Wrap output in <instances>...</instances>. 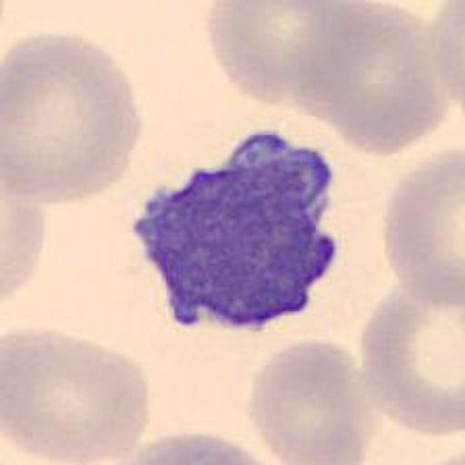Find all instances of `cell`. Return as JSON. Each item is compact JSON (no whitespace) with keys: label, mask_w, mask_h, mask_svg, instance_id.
Segmentation results:
<instances>
[{"label":"cell","mask_w":465,"mask_h":465,"mask_svg":"<svg viewBox=\"0 0 465 465\" xmlns=\"http://www.w3.org/2000/svg\"><path fill=\"white\" fill-rule=\"evenodd\" d=\"M461 98V44L445 21L381 3H314L289 106L387 156L439 127Z\"/></svg>","instance_id":"cell-2"},{"label":"cell","mask_w":465,"mask_h":465,"mask_svg":"<svg viewBox=\"0 0 465 465\" xmlns=\"http://www.w3.org/2000/svg\"><path fill=\"white\" fill-rule=\"evenodd\" d=\"M142 134L134 90L104 50L73 35L15 44L0 69V177L17 198L87 200L127 171Z\"/></svg>","instance_id":"cell-3"},{"label":"cell","mask_w":465,"mask_h":465,"mask_svg":"<svg viewBox=\"0 0 465 465\" xmlns=\"http://www.w3.org/2000/svg\"><path fill=\"white\" fill-rule=\"evenodd\" d=\"M148 424V384L135 361L53 331L5 334L0 426L53 461L123 460Z\"/></svg>","instance_id":"cell-4"},{"label":"cell","mask_w":465,"mask_h":465,"mask_svg":"<svg viewBox=\"0 0 465 465\" xmlns=\"http://www.w3.org/2000/svg\"><path fill=\"white\" fill-rule=\"evenodd\" d=\"M387 253L407 293L465 302V156L442 152L399 183L387 210Z\"/></svg>","instance_id":"cell-7"},{"label":"cell","mask_w":465,"mask_h":465,"mask_svg":"<svg viewBox=\"0 0 465 465\" xmlns=\"http://www.w3.org/2000/svg\"><path fill=\"white\" fill-rule=\"evenodd\" d=\"M332 169L314 148L258 131L218 169L145 202L135 235L169 291L174 322L260 331L300 314L337 243L320 227Z\"/></svg>","instance_id":"cell-1"},{"label":"cell","mask_w":465,"mask_h":465,"mask_svg":"<svg viewBox=\"0 0 465 465\" xmlns=\"http://www.w3.org/2000/svg\"><path fill=\"white\" fill-rule=\"evenodd\" d=\"M314 3H214L208 29L214 54L247 96L287 104L297 50Z\"/></svg>","instance_id":"cell-8"},{"label":"cell","mask_w":465,"mask_h":465,"mask_svg":"<svg viewBox=\"0 0 465 465\" xmlns=\"http://www.w3.org/2000/svg\"><path fill=\"white\" fill-rule=\"evenodd\" d=\"M463 305L397 289L363 331V378L378 410L410 430L447 436L465 426Z\"/></svg>","instance_id":"cell-6"},{"label":"cell","mask_w":465,"mask_h":465,"mask_svg":"<svg viewBox=\"0 0 465 465\" xmlns=\"http://www.w3.org/2000/svg\"><path fill=\"white\" fill-rule=\"evenodd\" d=\"M374 405L351 355L331 343H300L260 370L252 420L281 461L355 465L378 430Z\"/></svg>","instance_id":"cell-5"}]
</instances>
